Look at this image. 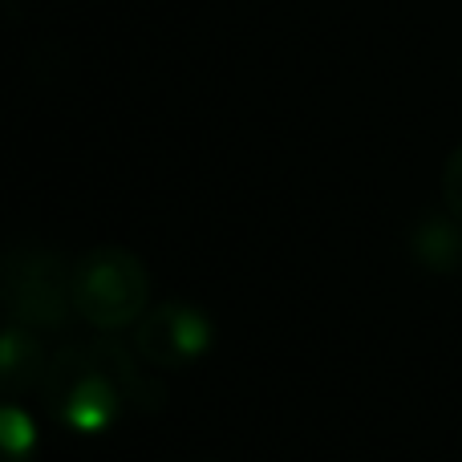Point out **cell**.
Returning a JSON list of instances; mask_svg holds the SVG:
<instances>
[{"label":"cell","instance_id":"cell-1","mask_svg":"<svg viewBox=\"0 0 462 462\" xmlns=\"http://www.w3.org/2000/svg\"><path fill=\"white\" fill-rule=\"evenodd\" d=\"M37 393L45 414L65 434H78V439L110 434L126 414V393H122L118 377L110 374V365L97 357L94 341L61 345L49 361Z\"/></svg>","mask_w":462,"mask_h":462},{"label":"cell","instance_id":"cell-2","mask_svg":"<svg viewBox=\"0 0 462 462\" xmlns=\"http://www.w3.org/2000/svg\"><path fill=\"white\" fill-rule=\"evenodd\" d=\"M0 309L13 325L41 337L65 328L73 312V263L41 244H16L0 255Z\"/></svg>","mask_w":462,"mask_h":462},{"label":"cell","instance_id":"cell-3","mask_svg":"<svg viewBox=\"0 0 462 462\" xmlns=\"http://www.w3.org/2000/svg\"><path fill=\"white\" fill-rule=\"evenodd\" d=\"M151 309V272L130 247L106 244L73 260V312L97 333H118Z\"/></svg>","mask_w":462,"mask_h":462},{"label":"cell","instance_id":"cell-4","mask_svg":"<svg viewBox=\"0 0 462 462\" xmlns=\"http://www.w3.org/2000/svg\"><path fill=\"white\" fill-rule=\"evenodd\" d=\"M216 345V320L191 300L151 304L134 325V349L154 369H187Z\"/></svg>","mask_w":462,"mask_h":462},{"label":"cell","instance_id":"cell-5","mask_svg":"<svg viewBox=\"0 0 462 462\" xmlns=\"http://www.w3.org/2000/svg\"><path fill=\"white\" fill-rule=\"evenodd\" d=\"M53 361V353L45 349L37 328H24L8 320L0 328V398H24V393L41 390L45 369Z\"/></svg>","mask_w":462,"mask_h":462},{"label":"cell","instance_id":"cell-6","mask_svg":"<svg viewBox=\"0 0 462 462\" xmlns=\"http://www.w3.org/2000/svg\"><path fill=\"white\" fill-rule=\"evenodd\" d=\"M410 252L434 276H450L462 268V219L458 216H422L410 231Z\"/></svg>","mask_w":462,"mask_h":462},{"label":"cell","instance_id":"cell-7","mask_svg":"<svg viewBox=\"0 0 462 462\" xmlns=\"http://www.w3.org/2000/svg\"><path fill=\"white\" fill-rule=\"evenodd\" d=\"M94 349H97V357L110 365V374L118 377L122 393H126V406L130 402H138V406H146V410L162 406V385L154 382V374H151L154 365H146V361L138 357V349H126V345H118L114 337H97Z\"/></svg>","mask_w":462,"mask_h":462},{"label":"cell","instance_id":"cell-8","mask_svg":"<svg viewBox=\"0 0 462 462\" xmlns=\"http://www.w3.org/2000/svg\"><path fill=\"white\" fill-rule=\"evenodd\" d=\"M41 447L37 422L13 398H0V462H32Z\"/></svg>","mask_w":462,"mask_h":462},{"label":"cell","instance_id":"cell-9","mask_svg":"<svg viewBox=\"0 0 462 462\" xmlns=\"http://www.w3.org/2000/svg\"><path fill=\"white\" fill-rule=\"evenodd\" d=\"M442 203L450 216L462 219V143L450 151L447 167H442Z\"/></svg>","mask_w":462,"mask_h":462}]
</instances>
